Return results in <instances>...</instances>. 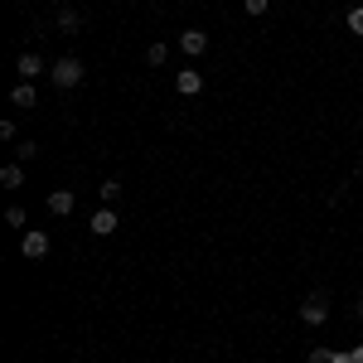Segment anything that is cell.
<instances>
[{"label":"cell","instance_id":"1","mask_svg":"<svg viewBox=\"0 0 363 363\" xmlns=\"http://www.w3.org/2000/svg\"><path fill=\"white\" fill-rule=\"evenodd\" d=\"M49 78H54L58 92H68V87H78L83 83V58H58V63H49Z\"/></svg>","mask_w":363,"mask_h":363},{"label":"cell","instance_id":"2","mask_svg":"<svg viewBox=\"0 0 363 363\" xmlns=\"http://www.w3.org/2000/svg\"><path fill=\"white\" fill-rule=\"evenodd\" d=\"M330 320V296L325 291H315V296H306L301 301V325H310V330H320Z\"/></svg>","mask_w":363,"mask_h":363},{"label":"cell","instance_id":"3","mask_svg":"<svg viewBox=\"0 0 363 363\" xmlns=\"http://www.w3.org/2000/svg\"><path fill=\"white\" fill-rule=\"evenodd\" d=\"M49 233H39V228H29V233H20V252H25V262H44L49 257Z\"/></svg>","mask_w":363,"mask_h":363},{"label":"cell","instance_id":"4","mask_svg":"<svg viewBox=\"0 0 363 363\" xmlns=\"http://www.w3.org/2000/svg\"><path fill=\"white\" fill-rule=\"evenodd\" d=\"M87 228H92L97 238H112L116 228H121V218H116V213H112V203H102V208H97V213L87 218Z\"/></svg>","mask_w":363,"mask_h":363},{"label":"cell","instance_id":"5","mask_svg":"<svg viewBox=\"0 0 363 363\" xmlns=\"http://www.w3.org/2000/svg\"><path fill=\"white\" fill-rule=\"evenodd\" d=\"M174 92H179V97H199V92H203V73H199V68H179V73H174Z\"/></svg>","mask_w":363,"mask_h":363},{"label":"cell","instance_id":"6","mask_svg":"<svg viewBox=\"0 0 363 363\" xmlns=\"http://www.w3.org/2000/svg\"><path fill=\"white\" fill-rule=\"evenodd\" d=\"M15 68H20V78H25V83H34L39 73H49V63H44V58L34 54V49H25V54L15 58Z\"/></svg>","mask_w":363,"mask_h":363},{"label":"cell","instance_id":"7","mask_svg":"<svg viewBox=\"0 0 363 363\" xmlns=\"http://www.w3.org/2000/svg\"><path fill=\"white\" fill-rule=\"evenodd\" d=\"M179 49L189 58H203L208 54V34H203V29H184V34H179Z\"/></svg>","mask_w":363,"mask_h":363},{"label":"cell","instance_id":"8","mask_svg":"<svg viewBox=\"0 0 363 363\" xmlns=\"http://www.w3.org/2000/svg\"><path fill=\"white\" fill-rule=\"evenodd\" d=\"M73 203H78V199H73V189H54V194H49V213H54V218H63V213H73Z\"/></svg>","mask_w":363,"mask_h":363},{"label":"cell","instance_id":"9","mask_svg":"<svg viewBox=\"0 0 363 363\" xmlns=\"http://www.w3.org/2000/svg\"><path fill=\"white\" fill-rule=\"evenodd\" d=\"M0 184H5V189H20V184H25V165H20V160L0 165Z\"/></svg>","mask_w":363,"mask_h":363},{"label":"cell","instance_id":"10","mask_svg":"<svg viewBox=\"0 0 363 363\" xmlns=\"http://www.w3.org/2000/svg\"><path fill=\"white\" fill-rule=\"evenodd\" d=\"M306 363H354V354H344V349H315Z\"/></svg>","mask_w":363,"mask_h":363},{"label":"cell","instance_id":"11","mask_svg":"<svg viewBox=\"0 0 363 363\" xmlns=\"http://www.w3.org/2000/svg\"><path fill=\"white\" fill-rule=\"evenodd\" d=\"M58 29H63V34H78V29H83V15L63 5V10H58Z\"/></svg>","mask_w":363,"mask_h":363},{"label":"cell","instance_id":"12","mask_svg":"<svg viewBox=\"0 0 363 363\" xmlns=\"http://www.w3.org/2000/svg\"><path fill=\"white\" fill-rule=\"evenodd\" d=\"M10 102H15V107H34V83H20L10 92Z\"/></svg>","mask_w":363,"mask_h":363},{"label":"cell","instance_id":"13","mask_svg":"<svg viewBox=\"0 0 363 363\" xmlns=\"http://www.w3.org/2000/svg\"><path fill=\"white\" fill-rule=\"evenodd\" d=\"M344 25H349V34H359V39H363V5H354V10L344 15Z\"/></svg>","mask_w":363,"mask_h":363},{"label":"cell","instance_id":"14","mask_svg":"<svg viewBox=\"0 0 363 363\" xmlns=\"http://www.w3.org/2000/svg\"><path fill=\"white\" fill-rule=\"evenodd\" d=\"M5 223H10V228H15V233H29V218H25V208H5Z\"/></svg>","mask_w":363,"mask_h":363},{"label":"cell","instance_id":"15","mask_svg":"<svg viewBox=\"0 0 363 363\" xmlns=\"http://www.w3.org/2000/svg\"><path fill=\"white\" fill-rule=\"evenodd\" d=\"M116 194H121V179H107V184H97V199H102V203H112Z\"/></svg>","mask_w":363,"mask_h":363},{"label":"cell","instance_id":"16","mask_svg":"<svg viewBox=\"0 0 363 363\" xmlns=\"http://www.w3.org/2000/svg\"><path fill=\"white\" fill-rule=\"evenodd\" d=\"M165 58H169V49H165V44H150V49H145V63H155V68H160Z\"/></svg>","mask_w":363,"mask_h":363},{"label":"cell","instance_id":"17","mask_svg":"<svg viewBox=\"0 0 363 363\" xmlns=\"http://www.w3.org/2000/svg\"><path fill=\"white\" fill-rule=\"evenodd\" d=\"M34 150H39V145H34V140H20V145H15V160H20V165H25V160H34Z\"/></svg>","mask_w":363,"mask_h":363},{"label":"cell","instance_id":"18","mask_svg":"<svg viewBox=\"0 0 363 363\" xmlns=\"http://www.w3.org/2000/svg\"><path fill=\"white\" fill-rule=\"evenodd\" d=\"M267 5H272V0H242V10H247V15H267Z\"/></svg>","mask_w":363,"mask_h":363},{"label":"cell","instance_id":"19","mask_svg":"<svg viewBox=\"0 0 363 363\" xmlns=\"http://www.w3.org/2000/svg\"><path fill=\"white\" fill-rule=\"evenodd\" d=\"M349 354H354V363H363V344H354V349H349Z\"/></svg>","mask_w":363,"mask_h":363}]
</instances>
